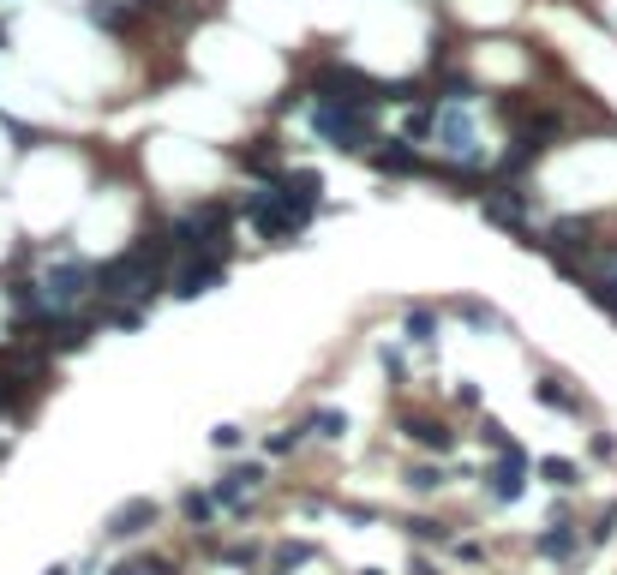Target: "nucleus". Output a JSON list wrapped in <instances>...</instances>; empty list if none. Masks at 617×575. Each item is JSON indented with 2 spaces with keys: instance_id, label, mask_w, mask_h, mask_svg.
Segmentation results:
<instances>
[{
  "instance_id": "6e6552de",
  "label": "nucleus",
  "mask_w": 617,
  "mask_h": 575,
  "mask_svg": "<svg viewBox=\"0 0 617 575\" xmlns=\"http://www.w3.org/2000/svg\"><path fill=\"white\" fill-rule=\"evenodd\" d=\"M432 138L444 144V156H456V162H480V150H474V126H468L462 102L438 108V132H432Z\"/></svg>"
},
{
  "instance_id": "423d86ee",
  "label": "nucleus",
  "mask_w": 617,
  "mask_h": 575,
  "mask_svg": "<svg viewBox=\"0 0 617 575\" xmlns=\"http://www.w3.org/2000/svg\"><path fill=\"white\" fill-rule=\"evenodd\" d=\"M480 210L498 222V228H534V192H522L516 180H498L480 192Z\"/></svg>"
},
{
  "instance_id": "a211bd4d",
  "label": "nucleus",
  "mask_w": 617,
  "mask_h": 575,
  "mask_svg": "<svg viewBox=\"0 0 617 575\" xmlns=\"http://www.w3.org/2000/svg\"><path fill=\"white\" fill-rule=\"evenodd\" d=\"M540 474H546L552 486H576V480H582V474H576V462H564V456H546V462H540Z\"/></svg>"
},
{
  "instance_id": "ddd939ff",
  "label": "nucleus",
  "mask_w": 617,
  "mask_h": 575,
  "mask_svg": "<svg viewBox=\"0 0 617 575\" xmlns=\"http://www.w3.org/2000/svg\"><path fill=\"white\" fill-rule=\"evenodd\" d=\"M372 168H378V174H396V180H408V174H420V156H414L402 138H390V144H378V150H372Z\"/></svg>"
},
{
  "instance_id": "4be33fe9",
  "label": "nucleus",
  "mask_w": 617,
  "mask_h": 575,
  "mask_svg": "<svg viewBox=\"0 0 617 575\" xmlns=\"http://www.w3.org/2000/svg\"><path fill=\"white\" fill-rule=\"evenodd\" d=\"M294 444H300V426H288V432H276V438H270V450H276V456H288Z\"/></svg>"
},
{
  "instance_id": "f03ea898",
  "label": "nucleus",
  "mask_w": 617,
  "mask_h": 575,
  "mask_svg": "<svg viewBox=\"0 0 617 575\" xmlns=\"http://www.w3.org/2000/svg\"><path fill=\"white\" fill-rule=\"evenodd\" d=\"M312 96H318V102H354V108H378L390 90H384V84H372L360 66H342V60H330V66L312 78Z\"/></svg>"
},
{
  "instance_id": "f257e3e1",
  "label": "nucleus",
  "mask_w": 617,
  "mask_h": 575,
  "mask_svg": "<svg viewBox=\"0 0 617 575\" xmlns=\"http://www.w3.org/2000/svg\"><path fill=\"white\" fill-rule=\"evenodd\" d=\"M312 126L324 144L336 150H372V108H354V102H312Z\"/></svg>"
},
{
  "instance_id": "1a4fd4ad",
  "label": "nucleus",
  "mask_w": 617,
  "mask_h": 575,
  "mask_svg": "<svg viewBox=\"0 0 617 575\" xmlns=\"http://www.w3.org/2000/svg\"><path fill=\"white\" fill-rule=\"evenodd\" d=\"M258 492H264V468H258V462H246V468H228V474L216 480V504H222V510H246Z\"/></svg>"
},
{
  "instance_id": "412c9836",
  "label": "nucleus",
  "mask_w": 617,
  "mask_h": 575,
  "mask_svg": "<svg viewBox=\"0 0 617 575\" xmlns=\"http://www.w3.org/2000/svg\"><path fill=\"white\" fill-rule=\"evenodd\" d=\"M108 575H168V564H114Z\"/></svg>"
},
{
  "instance_id": "a878e982",
  "label": "nucleus",
  "mask_w": 617,
  "mask_h": 575,
  "mask_svg": "<svg viewBox=\"0 0 617 575\" xmlns=\"http://www.w3.org/2000/svg\"><path fill=\"white\" fill-rule=\"evenodd\" d=\"M0 408H6V378H0Z\"/></svg>"
},
{
  "instance_id": "bb28decb",
  "label": "nucleus",
  "mask_w": 617,
  "mask_h": 575,
  "mask_svg": "<svg viewBox=\"0 0 617 575\" xmlns=\"http://www.w3.org/2000/svg\"><path fill=\"white\" fill-rule=\"evenodd\" d=\"M48 575H72V570H48Z\"/></svg>"
},
{
  "instance_id": "20e7f679",
  "label": "nucleus",
  "mask_w": 617,
  "mask_h": 575,
  "mask_svg": "<svg viewBox=\"0 0 617 575\" xmlns=\"http://www.w3.org/2000/svg\"><path fill=\"white\" fill-rule=\"evenodd\" d=\"M546 252H552L570 276H582V264L594 258V222H588V216H558V222L546 228Z\"/></svg>"
},
{
  "instance_id": "f3484780",
  "label": "nucleus",
  "mask_w": 617,
  "mask_h": 575,
  "mask_svg": "<svg viewBox=\"0 0 617 575\" xmlns=\"http://www.w3.org/2000/svg\"><path fill=\"white\" fill-rule=\"evenodd\" d=\"M588 294H594V300H600V306L617 318V270H606V276H588Z\"/></svg>"
},
{
  "instance_id": "9b49d317",
  "label": "nucleus",
  "mask_w": 617,
  "mask_h": 575,
  "mask_svg": "<svg viewBox=\"0 0 617 575\" xmlns=\"http://www.w3.org/2000/svg\"><path fill=\"white\" fill-rule=\"evenodd\" d=\"M486 480H492V498H498V504H516V498H522V486H528V456H522L516 444H510V450H498V468H492Z\"/></svg>"
},
{
  "instance_id": "aec40b11",
  "label": "nucleus",
  "mask_w": 617,
  "mask_h": 575,
  "mask_svg": "<svg viewBox=\"0 0 617 575\" xmlns=\"http://www.w3.org/2000/svg\"><path fill=\"white\" fill-rule=\"evenodd\" d=\"M540 402H546V408H576V396H570L558 378H546V384H540Z\"/></svg>"
},
{
  "instance_id": "4468645a",
  "label": "nucleus",
  "mask_w": 617,
  "mask_h": 575,
  "mask_svg": "<svg viewBox=\"0 0 617 575\" xmlns=\"http://www.w3.org/2000/svg\"><path fill=\"white\" fill-rule=\"evenodd\" d=\"M576 552V522H552L540 534V558H570Z\"/></svg>"
},
{
  "instance_id": "b1692460",
  "label": "nucleus",
  "mask_w": 617,
  "mask_h": 575,
  "mask_svg": "<svg viewBox=\"0 0 617 575\" xmlns=\"http://www.w3.org/2000/svg\"><path fill=\"white\" fill-rule=\"evenodd\" d=\"M408 480H414V486H420V492H432V486H444V474H432V468H414V474H408Z\"/></svg>"
},
{
  "instance_id": "2eb2a0df",
  "label": "nucleus",
  "mask_w": 617,
  "mask_h": 575,
  "mask_svg": "<svg viewBox=\"0 0 617 575\" xmlns=\"http://www.w3.org/2000/svg\"><path fill=\"white\" fill-rule=\"evenodd\" d=\"M180 516H186L192 528H210V516H216V492H186V498H180Z\"/></svg>"
},
{
  "instance_id": "39448f33",
  "label": "nucleus",
  "mask_w": 617,
  "mask_h": 575,
  "mask_svg": "<svg viewBox=\"0 0 617 575\" xmlns=\"http://www.w3.org/2000/svg\"><path fill=\"white\" fill-rule=\"evenodd\" d=\"M222 282V252H210V246H192L174 270H168V288L180 294V300H198V294H210Z\"/></svg>"
},
{
  "instance_id": "393cba45",
  "label": "nucleus",
  "mask_w": 617,
  "mask_h": 575,
  "mask_svg": "<svg viewBox=\"0 0 617 575\" xmlns=\"http://www.w3.org/2000/svg\"><path fill=\"white\" fill-rule=\"evenodd\" d=\"M240 444V426H216V450H234Z\"/></svg>"
},
{
  "instance_id": "5701e85b",
  "label": "nucleus",
  "mask_w": 617,
  "mask_h": 575,
  "mask_svg": "<svg viewBox=\"0 0 617 575\" xmlns=\"http://www.w3.org/2000/svg\"><path fill=\"white\" fill-rule=\"evenodd\" d=\"M408 330H414V342H432V318H426V312H414Z\"/></svg>"
},
{
  "instance_id": "6ab92c4d",
  "label": "nucleus",
  "mask_w": 617,
  "mask_h": 575,
  "mask_svg": "<svg viewBox=\"0 0 617 575\" xmlns=\"http://www.w3.org/2000/svg\"><path fill=\"white\" fill-rule=\"evenodd\" d=\"M306 426H312L318 438H342V432H348V420H342V414H330V408H318V414H312Z\"/></svg>"
},
{
  "instance_id": "7ed1b4c3",
  "label": "nucleus",
  "mask_w": 617,
  "mask_h": 575,
  "mask_svg": "<svg viewBox=\"0 0 617 575\" xmlns=\"http://www.w3.org/2000/svg\"><path fill=\"white\" fill-rule=\"evenodd\" d=\"M246 222H252L264 240H294V234L306 228V216H300L276 186H264V192H252V198H246Z\"/></svg>"
},
{
  "instance_id": "0eeeda50",
  "label": "nucleus",
  "mask_w": 617,
  "mask_h": 575,
  "mask_svg": "<svg viewBox=\"0 0 617 575\" xmlns=\"http://www.w3.org/2000/svg\"><path fill=\"white\" fill-rule=\"evenodd\" d=\"M96 282V270H84L78 258H60V264H48V276H42V294H48V306L60 312V306H72L84 288Z\"/></svg>"
},
{
  "instance_id": "f8f14e48",
  "label": "nucleus",
  "mask_w": 617,
  "mask_h": 575,
  "mask_svg": "<svg viewBox=\"0 0 617 575\" xmlns=\"http://www.w3.org/2000/svg\"><path fill=\"white\" fill-rule=\"evenodd\" d=\"M150 522H156V504H150V498H132V504H120V510L108 516V528H102V534H108V540H132V534H138V528H150Z\"/></svg>"
},
{
  "instance_id": "dca6fc26",
  "label": "nucleus",
  "mask_w": 617,
  "mask_h": 575,
  "mask_svg": "<svg viewBox=\"0 0 617 575\" xmlns=\"http://www.w3.org/2000/svg\"><path fill=\"white\" fill-rule=\"evenodd\" d=\"M408 432H414V438H420L426 450H450V444H456V438H450V432H444L438 420H408Z\"/></svg>"
},
{
  "instance_id": "9d476101",
  "label": "nucleus",
  "mask_w": 617,
  "mask_h": 575,
  "mask_svg": "<svg viewBox=\"0 0 617 575\" xmlns=\"http://www.w3.org/2000/svg\"><path fill=\"white\" fill-rule=\"evenodd\" d=\"M270 186H276L300 216H312V210H318V192H324V180H318L312 168H282V174H270Z\"/></svg>"
}]
</instances>
